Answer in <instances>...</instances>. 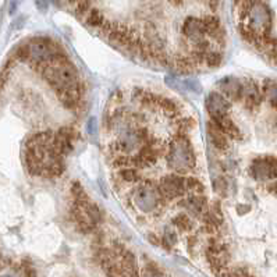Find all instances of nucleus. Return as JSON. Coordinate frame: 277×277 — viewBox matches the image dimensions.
Here are the masks:
<instances>
[{"mask_svg":"<svg viewBox=\"0 0 277 277\" xmlns=\"http://www.w3.org/2000/svg\"><path fill=\"white\" fill-rule=\"evenodd\" d=\"M176 242H177L176 233L173 232L172 228H166V230H165V236H163V244H165L167 248H172Z\"/></svg>","mask_w":277,"mask_h":277,"instance_id":"25","label":"nucleus"},{"mask_svg":"<svg viewBox=\"0 0 277 277\" xmlns=\"http://www.w3.org/2000/svg\"><path fill=\"white\" fill-rule=\"evenodd\" d=\"M169 165L173 170L186 173L195 166V155L192 151L191 142L184 135H177L170 142L169 149Z\"/></svg>","mask_w":277,"mask_h":277,"instance_id":"2","label":"nucleus"},{"mask_svg":"<svg viewBox=\"0 0 277 277\" xmlns=\"http://www.w3.org/2000/svg\"><path fill=\"white\" fill-rule=\"evenodd\" d=\"M241 96L245 99V105L252 107V106L259 105L261 101V95H259V89H258L257 84H253L252 81H248L245 85L241 88Z\"/></svg>","mask_w":277,"mask_h":277,"instance_id":"11","label":"nucleus"},{"mask_svg":"<svg viewBox=\"0 0 277 277\" xmlns=\"http://www.w3.org/2000/svg\"><path fill=\"white\" fill-rule=\"evenodd\" d=\"M57 96H59V99L61 101V103L66 106V107H68V109H74V107H77L78 103H80L81 99L80 86L60 92V94H57Z\"/></svg>","mask_w":277,"mask_h":277,"instance_id":"12","label":"nucleus"},{"mask_svg":"<svg viewBox=\"0 0 277 277\" xmlns=\"http://www.w3.org/2000/svg\"><path fill=\"white\" fill-rule=\"evenodd\" d=\"M91 3L92 0H77L76 14L78 15V17H82V15L88 14V11L92 9Z\"/></svg>","mask_w":277,"mask_h":277,"instance_id":"24","label":"nucleus"},{"mask_svg":"<svg viewBox=\"0 0 277 277\" xmlns=\"http://www.w3.org/2000/svg\"><path fill=\"white\" fill-rule=\"evenodd\" d=\"M212 123L220 130V131L224 134L226 136H230V138H237L240 140L241 138V132L238 130V127L233 123V120L228 116H222L216 117V119H212Z\"/></svg>","mask_w":277,"mask_h":277,"instance_id":"10","label":"nucleus"},{"mask_svg":"<svg viewBox=\"0 0 277 277\" xmlns=\"http://www.w3.org/2000/svg\"><path fill=\"white\" fill-rule=\"evenodd\" d=\"M0 277H13V276H9V274H5V276H0Z\"/></svg>","mask_w":277,"mask_h":277,"instance_id":"33","label":"nucleus"},{"mask_svg":"<svg viewBox=\"0 0 277 277\" xmlns=\"http://www.w3.org/2000/svg\"><path fill=\"white\" fill-rule=\"evenodd\" d=\"M182 34L191 39L192 42H201V40L205 39V35H206V31H205V27H203V21L201 18H197V17H188L186 21H184V26H182Z\"/></svg>","mask_w":277,"mask_h":277,"instance_id":"8","label":"nucleus"},{"mask_svg":"<svg viewBox=\"0 0 277 277\" xmlns=\"http://www.w3.org/2000/svg\"><path fill=\"white\" fill-rule=\"evenodd\" d=\"M170 3H173L174 6H181L182 0H170Z\"/></svg>","mask_w":277,"mask_h":277,"instance_id":"32","label":"nucleus"},{"mask_svg":"<svg viewBox=\"0 0 277 277\" xmlns=\"http://www.w3.org/2000/svg\"><path fill=\"white\" fill-rule=\"evenodd\" d=\"M88 132L91 135H96V132H98V121H96L95 117H91L88 121Z\"/></svg>","mask_w":277,"mask_h":277,"instance_id":"27","label":"nucleus"},{"mask_svg":"<svg viewBox=\"0 0 277 277\" xmlns=\"http://www.w3.org/2000/svg\"><path fill=\"white\" fill-rule=\"evenodd\" d=\"M22 0H10V6H9V14L13 15L17 11V9L20 7Z\"/></svg>","mask_w":277,"mask_h":277,"instance_id":"29","label":"nucleus"},{"mask_svg":"<svg viewBox=\"0 0 277 277\" xmlns=\"http://www.w3.org/2000/svg\"><path fill=\"white\" fill-rule=\"evenodd\" d=\"M209 135H211V140L212 142H213V145L216 146L219 151H226L227 148H228L227 136L224 135L213 123L209 124Z\"/></svg>","mask_w":277,"mask_h":277,"instance_id":"13","label":"nucleus"},{"mask_svg":"<svg viewBox=\"0 0 277 277\" xmlns=\"http://www.w3.org/2000/svg\"><path fill=\"white\" fill-rule=\"evenodd\" d=\"M203 27H205V31L209 35L215 36V38H220L222 35V30H220V22L217 20L215 15H207L203 18Z\"/></svg>","mask_w":277,"mask_h":277,"instance_id":"16","label":"nucleus"},{"mask_svg":"<svg viewBox=\"0 0 277 277\" xmlns=\"http://www.w3.org/2000/svg\"><path fill=\"white\" fill-rule=\"evenodd\" d=\"M159 195L160 194L155 184H152L151 181H145L136 188L134 201L142 212H152L159 203Z\"/></svg>","mask_w":277,"mask_h":277,"instance_id":"4","label":"nucleus"},{"mask_svg":"<svg viewBox=\"0 0 277 277\" xmlns=\"http://www.w3.org/2000/svg\"><path fill=\"white\" fill-rule=\"evenodd\" d=\"M120 177L127 182H135L140 180V173L131 167H124L120 170Z\"/></svg>","mask_w":277,"mask_h":277,"instance_id":"20","label":"nucleus"},{"mask_svg":"<svg viewBox=\"0 0 277 277\" xmlns=\"http://www.w3.org/2000/svg\"><path fill=\"white\" fill-rule=\"evenodd\" d=\"M71 194L74 197V201H84V199H88V195L85 194V190L82 188L80 182L76 181L73 182L71 186Z\"/></svg>","mask_w":277,"mask_h":277,"instance_id":"22","label":"nucleus"},{"mask_svg":"<svg viewBox=\"0 0 277 277\" xmlns=\"http://www.w3.org/2000/svg\"><path fill=\"white\" fill-rule=\"evenodd\" d=\"M206 107L212 119L216 117L228 116V111L232 109V103L227 101V98L219 92H211L206 99Z\"/></svg>","mask_w":277,"mask_h":277,"instance_id":"7","label":"nucleus"},{"mask_svg":"<svg viewBox=\"0 0 277 277\" xmlns=\"http://www.w3.org/2000/svg\"><path fill=\"white\" fill-rule=\"evenodd\" d=\"M157 105L160 106L161 109H163V111L166 113L167 116H177V114L180 113V107H178V105H177L176 102H173L172 99L160 98Z\"/></svg>","mask_w":277,"mask_h":277,"instance_id":"18","label":"nucleus"},{"mask_svg":"<svg viewBox=\"0 0 277 277\" xmlns=\"http://www.w3.org/2000/svg\"><path fill=\"white\" fill-rule=\"evenodd\" d=\"M28 49V60L35 63L38 66H45L57 55L55 45L49 39H32L27 45Z\"/></svg>","mask_w":277,"mask_h":277,"instance_id":"3","label":"nucleus"},{"mask_svg":"<svg viewBox=\"0 0 277 277\" xmlns=\"http://www.w3.org/2000/svg\"><path fill=\"white\" fill-rule=\"evenodd\" d=\"M219 88L223 92L222 95L233 98V99H237L241 96L242 84L234 77H226V78L219 81Z\"/></svg>","mask_w":277,"mask_h":277,"instance_id":"9","label":"nucleus"},{"mask_svg":"<svg viewBox=\"0 0 277 277\" xmlns=\"http://www.w3.org/2000/svg\"><path fill=\"white\" fill-rule=\"evenodd\" d=\"M182 84H184V89L195 92L201 91V85H199V82L197 80H186L182 81Z\"/></svg>","mask_w":277,"mask_h":277,"instance_id":"26","label":"nucleus"},{"mask_svg":"<svg viewBox=\"0 0 277 277\" xmlns=\"http://www.w3.org/2000/svg\"><path fill=\"white\" fill-rule=\"evenodd\" d=\"M203 61L206 63L209 67H217L222 61V56L216 53V52H206L203 56Z\"/></svg>","mask_w":277,"mask_h":277,"instance_id":"23","label":"nucleus"},{"mask_svg":"<svg viewBox=\"0 0 277 277\" xmlns=\"http://www.w3.org/2000/svg\"><path fill=\"white\" fill-rule=\"evenodd\" d=\"M173 223H174V226L178 227V228L182 230V232L191 230V227H192L191 219L187 216V215H178V216L173 220Z\"/></svg>","mask_w":277,"mask_h":277,"instance_id":"21","label":"nucleus"},{"mask_svg":"<svg viewBox=\"0 0 277 277\" xmlns=\"http://www.w3.org/2000/svg\"><path fill=\"white\" fill-rule=\"evenodd\" d=\"M157 191L160 195L169 198V199L180 197L182 194H186V178H182L181 176H177V174L165 177L159 184Z\"/></svg>","mask_w":277,"mask_h":277,"instance_id":"5","label":"nucleus"},{"mask_svg":"<svg viewBox=\"0 0 277 277\" xmlns=\"http://www.w3.org/2000/svg\"><path fill=\"white\" fill-rule=\"evenodd\" d=\"M203 190H205V187L199 180L194 178V177L186 178V191L192 192V195H202Z\"/></svg>","mask_w":277,"mask_h":277,"instance_id":"19","label":"nucleus"},{"mask_svg":"<svg viewBox=\"0 0 277 277\" xmlns=\"http://www.w3.org/2000/svg\"><path fill=\"white\" fill-rule=\"evenodd\" d=\"M6 82V77L5 76H0V91H2V88L5 85Z\"/></svg>","mask_w":277,"mask_h":277,"instance_id":"31","label":"nucleus"},{"mask_svg":"<svg viewBox=\"0 0 277 277\" xmlns=\"http://www.w3.org/2000/svg\"><path fill=\"white\" fill-rule=\"evenodd\" d=\"M26 165H27V169L30 170L31 174L42 176V173H43L42 161L39 160V157L36 156V155H34L31 151L26 152Z\"/></svg>","mask_w":277,"mask_h":277,"instance_id":"15","label":"nucleus"},{"mask_svg":"<svg viewBox=\"0 0 277 277\" xmlns=\"http://www.w3.org/2000/svg\"><path fill=\"white\" fill-rule=\"evenodd\" d=\"M242 18V27H245L248 31L262 39L263 36L270 35L272 30V13L270 9L262 2H253L252 6L248 9V11Z\"/></svg>","mask_w":277,"mask_h":277,"instance_id":"1","label":"nucleus"},{"mask_svg":"<svg viewBox=\"0 0 277 277\" xmlns=\"http://www.w3.org/2000/svg\"><path fill=\"white\" fill-rule=\"evenodd\" d=\"M277 173V165L274 157L258 159L252 163L251 174L257 180H270L274 178Z\"/></svg>","mask_w":277,"mask_h":277,"instance_id":"6","label":"nucleus"},{"mask_svg":"<svg viewBox=\"0 0 277 277\" xmlns=\"http://www.w3.org/2000/svg\"><path fill=\"white\" fill-rule=\"evenodd\" d=\"M35 5L38 7V10L42 13H46L49 9V0H35Z\"/></svg>","mask_w":277,"mask_h":277,"instance_id":"28","label":"nucleus"},{"mask_svg":"<svg viewBox=\"0 0 277 277\" xmlns=\"http://www.w3.org/2000/svg\"><path fill=\"white\" fill-rule=\"evenodd\" d=\"M105 21V15L98 9H91L86 14V24L89 27H102Z\"/></svg>","mask_w":277,"mask_h":277,"instance_id":"17","label":"nucleus"},{"mask_svg":"<svg viewBox=\"0 0 277 277\" xmlns=\"http://www.w3.org/2000/svg\"><path fill=\"white\" fill-rule=\"evenodd\" d=\"M186 206L188 207V211L194 213V215H202L203 212L206 211V198L203 195H191L186 202Z\"/></svg>","mask_w":277,"mask_h":277,"instance_id":"14","label":"nucleus"},{"mask_svg":"<svg viewBox=\"0 0 277 277\" xmlns=\"http://www.w3.org/2000/svg\"><path fill=\"white\" fill-rule=\"evenodd\" d=\"M56 5L60 6V7H64V6H70V5H76L77 0H53Z\"/></svg>","mask_w":277,"mask_h":277,"instance_id":"30","label":"nucleus"}]
</instances>
